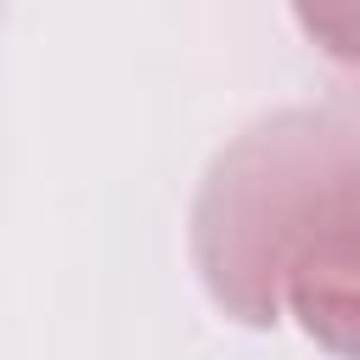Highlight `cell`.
I'll use <instances>...</instances> for the list:
<instances>
[{
    "label": "cell",
    "mask_w": 360,
    "mask_h": 360,
    "mask_svg": "<svg viewBox=\"0 0 360 360\" xmlns=\"http://www.w3.org/2000/svg\"><path fill=\"white\" fill-rule=\"evenodd\" d=\"M360 208V135L332 112H276L236 135L191 208L208 298L242 326H276L292 253Z\"/></svg>",
    "instance_id": "obj_1"
},
{
    "label": "cell",
    "mask_w": 360,
    "mask_h": 360,
    "mask_svg": "<svg viewBox=\"0 0 360 360\" xmlns=\"http://www.w3.org/2000/svg\"><path fill=\"white\" fill-rule=\"evenodd\" d=\"M298 326L338 360H360V208L321 225L281 281Z\"/></svg>",
    "instance_id": "obj_2"
},
{
    "label": "cell",
    "mask_w": 360,
    "mask_h": 360,
    "mask_svg": "<svg viewBox=\"0 0 360 360\" xmlns=\"http://www.w3.org/2000/svg\"><path fill=\"white\" fill-rule=\"evenodd\" d=\"M292 11L309 45H321L332 62L360 68V0H292Z\"/></svg>",
    "instance_id": "obj_3"
}]
</instances>
